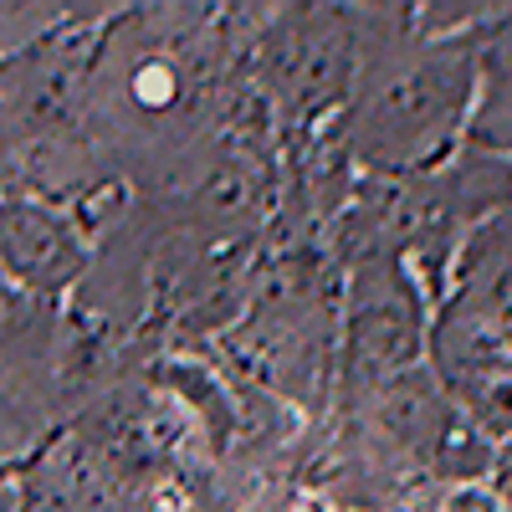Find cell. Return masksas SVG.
<instances>
[{
    "mask_svg": "<svg viewBox=\"0 0 512 512\" xmlns=\"http://www.w3.org/2000/svg\"><path fill=\"white\" fill-rule=\"evenodd\" d=\"M359 67L333 134L359 180H400L446 164L477 108V47L425 36L410 6H354Z\"/></svg>",
    "mask_w": 512,
    "mask_h": 512,
    "instance_id": "obj_1",
    "label": "cell"
},
{
    "mask_svg": "<svg viewBox=\"0 0 512 512\" xmlns=\"http://www.w3.org/2000/svg\"><path fill=\"white\" fill-rule=\"evenodd\" d=\"M477 108L466 123V149L512 159V6H497L477 31Z\"/></svg>",
    "mask_w": 512,
    "mask_h": 512,
    "instance_id": "obj_6",
    "label": "cell"
},
{
    "mask_svg": "<svg viewBox=\"0 0 512 512\" xmlns=\"http://www.w3.org/2000/svg\"><path fill=\"white\" fill-rule=\"evenodd\" d=\"M0 267L26 292H62L88 272V241L62 210L41 200L0 205Z\"/></svg>",
    "mask_w": 512,
    "mask_h": 512,
    "instance_id": "obj_5",
    "label": "cell"
},
{
    "mask_svg": "<svg viewBox=\"0 0 512 512\" xmlns=\"http://www.w3.org/2000/svg\"><path fill=\"white\" fill-rule=\"evenodd\" d=\"M420 349H431L420 282L395 251H364L344 262V395L364 405L384 384L420 369Z\"/></svg>",
    "mask_w": 512,
    "mask_h": 512,
    "instance_id": "obj_3",
    "label": "cell"
},
{
    "mask_svg": "<svg viewBox=\"0 0 512 512\" xmlns=\"http://www.w3.org/2000/svg\"><path fill=\"white\" fill-rule=\"evenodd\" d=\"M359 67L354 6H282L267 11L246 52V82L287 128L313 134L349 103Z\"/></svg>",
    "mask_w": 512,
    "mask_h": 512,
    "instance_id": "obj_2",
    "label": "cell"
},
{
    "mask_svg": "<svg viewBox=\"0 0 512 512\" xmlns=\"http://www.w3.org/2000/svg\"><path fill=\"white\" fill-rule=\"evenodd\" d=\"M103 31L108 26H72L62 36L57 26L31 41L26 52L0 62V139L36 144L72 123V113L93 88Z\"/></svg>",
    "mask_w": 512,
    "mask_h": 512,
    "instance_id": "obj_4",
    "label": "cell"
}]
</instances>
